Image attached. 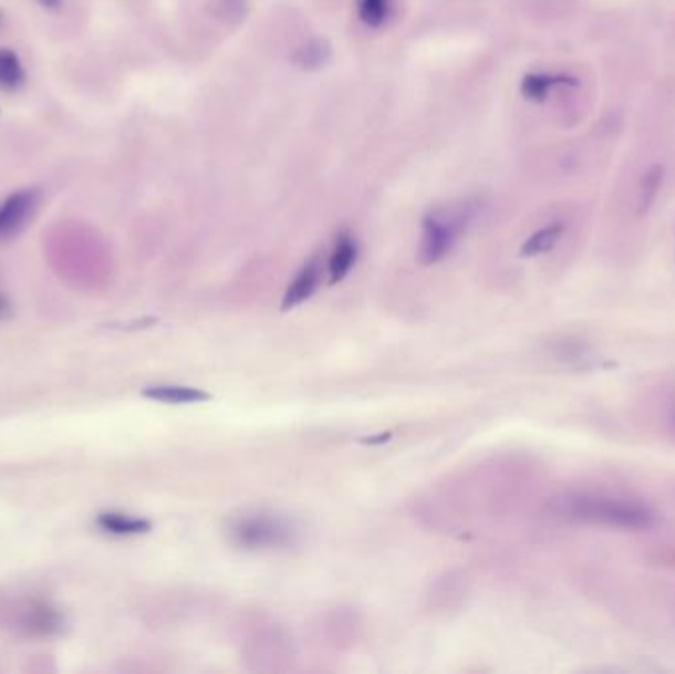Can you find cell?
Here are the masks:
<instances>
[{
    "instance_id": "cell-1",
    "label": "cell",
    "mask_w": 675,
    "mask_h": 674,
    "mask_svg": "<svg viewBox=\"0 0 675 674\" xmlns=\"http://www.w3.org/2000/svg\"><path fill=\"white\" fill-rule=\"evenodd\" d=\"M557 510L567 520L622 530H646L656 522V515L646 505L606 492L569 495L559 500Z\"/></svg>"
},
{
    "instance_id": "cell-2",
    "label": "cell",
    "mask_w": 675,
    "mask_h": 674,
    "mask_svg": "<svg viewBox=\"0 0 675 674\" xmlns=\"http://www.w3.org/2000/svg\"><path fill=\"white\" fill-rule=\"evenodd\" d=\"M468 220H470L468 208H453V210L427 214L423 220L420 263L433 266L440 259L447 258L450 250L455 248L458 236L465 231Z\"/></svg>"
},
{
    "instance_id": "cell-3",
    "label": "cell",
    "mask_w": 675,
    "mask_h": 674,
    "mask_svg": "<svg viewBox=\"0 0 675 674\" xmlns=\"http://www.w3.org/2000/svg\"><path fill=\"white\" fill-rule=\"evenodd\" d=\"M231 538L246 550H273L292 545L294 530L283 518L256 515L239 518L231 527Z\"/></svg>"
},
{
    "instance_id": "cell-4",
    "label": "cell",
    "mask_w": 675,
    "mask_h": 674,
    "mask_svg": "<svg viewBox=\"0 0 675 674\" xmlns=\"http://www.w3.org/2000/svg\"><path fill=\"white\" fill-rule=\"evenodd\" d=\"M40 204L38 188H22L0 204V243L17 238L27 228Z\"/></svg>"
},
{
    "instance_id": "cell-5",
    "label": "cell",
    "mask_w": 675,
    "mask_h": 674,
    "mask_svg": "<svg viewBox=\"0 0 675 674\" xmlns=\"http://www.w3.org/2000/svg\"><path fill=\"white\" fill-rule=\"evenodd\" d=\"M320 279H322V268H320V259L312 258L302 266L301 271L294 276L291 286L284 291L283 311L294 309L301 305L307 299L314 295V291L319 289Z\"/></svg>"
},
{
    "instance_id": "cell-6",
    "label": "cell",
    "mask_w": 675,
    "mask_h": 674,
    "mask_svg": "<svg viewBox=\"0 0 675 674\" xmlns=\"http://www.w3.org/2000/svg\"><path fill=\"white\" fill-rule=\"evenodd\" d=\"M356 258V240H354L347 231H342V234L338 236L336 246H334V251H332V256H330V283H338V281H342V279L346 278L347 273H350V269L354 268Z\"/></svg>"
},
{
    "instance_id": "cell-7",
    "label": "cell",
    "mask_w": 675,
    "mask_h": 674,
    "mask_svg": "<svg viewBox=\"0 0 675 674\" xmlns=\"http://www.w3.org/2000/svg\"><path fill=\"white\" fill-rule=\"evenodd\" d=\"M332 60V46L326 38H314L311 42L302 44L294 50L291 56L292 64L304 72H316Z\"/></svg>"
},
{
    "instance_id": "cell-8",
    "label": "cell",
    "mask_w": 675,
    "mask_h": 674,
    "mask_svg": "<svg viewBox=\"0 0 675 674\" xmlns=\"http://www.w3.org/2000/svg\"><path fill=\"white\" fill-rule=\"evenodd\" d=\"M97 527L113 536H141L150 532L153 525L146 518L131 517L123 512H101Z\"/></svg>"
},
{
    "instance_id": "cell-9",
    "label": "cell",
    "mask_w": 675,
    "mask_h": 674,
    "mask_svg": "<svg viewBox=\"0 0 675 674\" xmlns=\"http://www.w3.org/2000/svg\"><path fill=\"white\" fill-rule=\"evenodd\" d=\"M143 396L163 404L184 406V404H201L208 402L210 394L204 390L190 388V386H150L143 390Z\"/></svg>"
},
{
    "instance_id": "cell-10",
    "label": "cell",
    "mask_w": 675,
    "mask_h": 674,
    "mask_svg": "<svg viewBox=\"0 0 675 674\" xmlns=\"http://www.w3.org/2000/svg\"><path fill=\"white\" fill-rule=\"evenodd\" d=\"M555 85H577V80L569 75L528 74L521 82V93L531 102L541 103Z\"/></svg>"
},
{
    "instance_id": "cell-11",
    "label": "cell",
    "mask_w": 675,
    "mask_h": 674,
    "mask_svg": "<svg viewBox=\"0 0 675 674\" xmlns=\"http://www.w3.org/2000/svg\"><path fill=\"white\" fill-rule=\"evenodd\" d=\"M24 84V68L20 58L7 48H0V90L14 92Z\"/></svg>"
},
{
    "instance_id": "cell-12",
    "label": "cell",
    "mask_w": 675,
    "mask_h": 674,
    "mask_svg": "<svg viewBox=\"0 0 675 674\" xmlns=\"http://www.w3.org/2000/svg\"><path fill=\"white\" fill-rule=\"evenodd\" d=\"M561 234H563L561 224H551L548 228H541L521 246V256L523 258H536V256H541L546 251L553 250L557 241L561 238Z\"/></svg>"
},
{
    "instance_id": "cell-13",
    "label": "cell",
    "mask_w": 675,
    "mask_h": 674,
    "mask_svg": "<svg viewBox=\"0 0 675 674\" xmlns=\"http://www.w3.org/2000/svg\"><path fill=\"white\" fill-rule=\"evenodd\" d=\"M664 183V167L654 165L650 168L648 173L642 178L638 190V208L640 212H646L652 203L656 200L657 193H660V186Z\"/></svg>"
},
{
    "instance_id": "cell-14",
    "label": "cell",
    "mask_w": 675,
    "mask_h": 674,
    "mask_svg": "<svg viewBox=\"0 0 675 674\" xmlns=\"http://www.w3.org/2000/svg\"><path fill=\"white\" fill-rule=\"evenodd\" d=\"M357 14L370 29H377L390 14V0H357Z\"/></svg>"
},
{
    "instance_id": "cell-15",
    "label": "cell",
    "mask_w": 675,
    "mask_h": 674,
    "mask_svg": "<svg viewBox=\"0 0 675 674\" xmlns=\"http://www.w3.org/2000/svg\"><path fill=\"white\" fill-rule=\"evenodd\" d=\"M216 12H218L219 19L239 22V20L246 19L247 0H218Z\"/></svg>"
},
{
    "instance_id": "cell-16",
    "label": "cell",
    "mask_w": 675,
    "mask_h": 674,
    "mask_svg": "<svg viewBox=\"0 0 675 674\" xmlns=\"http://www.w3.org/2000/svg\"><path fill=\"white\" fill-rule=\"evenodd\" d=\"M58 613L52 610H40L37 611V615L32 619V628L38 629V631H42V633H50V631H54L58 628Z\"/></svg>"
},
{
    "instance_id": "cell-17",
    "label": "cell",
    "mask_w": 675,
    "mask_h": 674,
    "mask_svg": "<svg viewBox=\"0 0 675 674\" xmlns=\"http://www.w3.org/2000/svg\"><path fill=\"white\" fill-rule=\"evenodd\" d=\"M12 314H14V307L10 303L9 297L0 291V321H9Z\"/></svg>"
},
{
    "instance_id": "cell-18",
    "label": "cell",
    "mask_w": 675,
    "mask_h": 674,
    "mask_svg": "<svg viewBox=\"0 0 675 674\" xmlns=\"http://www.w3.org/2000/svg\"><path fill=\"white\" fill-rule=\"evenodd\" d=\"M390 437H392V434L375 435V437H370V439H364V444H370V445L385 444V442H390Z\"/></svg>"
},
{
    "instance_id": "cell-19",
    "label": "cell",
    "mask_w": 675,
    "mask_h": 674,
    "mask_svg": "<svg viewBox=\"0 0 675 674\" xmlns=\"http://www.w3.org/2000/svg\"><path fill=\"white\" fill-rule=\"evenodd\" d=\"M40 4H42L44 9L58 10L62 7V0H40Z\"/></svg>"
}]
</instances>
